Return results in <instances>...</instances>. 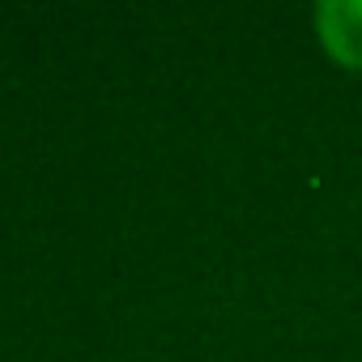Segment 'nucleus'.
Listing matches in <instances>:
<instances>
[{"label": "nucleus", "instance_id": "f257e3e1", "mask_svg": "<svg viewBox=\"0 0 362 362\" xmlns=\"http://www.w3.org/2000/svg\"><path fill=\"white\" fill-rule=\"evenodd\" d=\"M315 30L337 64L362 73V0H324L315 9Z\"/></svg>", "mask_w": 362, "mask_h": 362}]
</instances>
